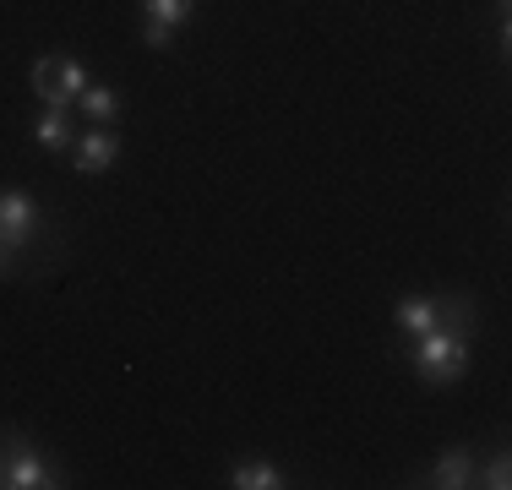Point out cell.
<instances>
[{"label": "cell", "instance_id": "obj_10", "mask_svg": "<svg viewBox=\"0 0 512 490\" xmlns=\"http://www.w3.org/2000/svg\"><path fill=\"white\" fill-rule=\"evenodd\" d=\"M77 109H82V120H88V126H115V115H120V93H115V88H104V82H88V88L77 93Z\"/></svg>", "mask_w": 512, "mask_h": 490}, {"label": "cell", "instance_id": "obj_11", "mask_svg": "<svg viewBox=\"0 0 512 490\" xmlns=\"http://www.w3.org/2000/svg\"><path fill=\"white\" fill-rule=\"evenodd\" d=\"M229 485H235V490H278V485H289V480H284V469H278V463H267V458H246V463H235Z\"/></svg>", "mask_w": 512, "mask_h": 490}, {"label": "cell", "instance_id": "obj_9", "mask_svg": "<svg viewBox=\"0 0 512 490\" xmlns=\"http://www.w3.org/2000/svg\"><path fill=\"white\" fill-rule=\"evenodd\" d=\"M393 322L404 327L409 338L431 333V327H436V294H404V300L393 305Z\"/></svg>", "mask_w": 512, "mask_h": 490}, {"label": "cell", "instance_id": "obj_5", "mask_svg": "<svg viewBox=\"0 0 512 490\" xmlns=\"http://www.w3.org/2000/svg\"><path fill=\"white\" fill-rule=\"evenodd\" d=\"M197 0H142V44L148 49H169L175 33L191 22Z\"/></svg>", "mask_w": 512, "mask_h": 490}, {"label": "cell", "instance_id": "obj_12", "mask_svg": "<svg viewBox=\"0 0 512 490\" xmlns=\"http://www.w3.org/2000/svg\"><path fill=\"white\" fill-rule=\"evenodd\" d=\"M474 485H485V490H507V485H512V458H507V447H496L491 463H485V469H474Z\"/></svg>", "mask_w": 512, "mask_h": 490}, {"label": "cell", "instance_id": "obj_2", "mask_svg": "<svg viewBox=\"0 0 512 490\" xmlns=\"http://www.w3.org/2000/svg\"><path fill=\"white\" fill-rule=\"evenodd\" d=\"M0 485L6 490H55L66 480H60V469L28 436H0Z\"/></svg>", "mask_w": 512, "mask_h": 490}, {"label": "cell", "instance_id": "obj_7", "mask_svg": "<svg viewBox=\"0 0 512 490\" xmlns=\"http://www.w3.org/2000/svg\"><path fill=\"white\" fill-rule=\"evenodd\" d=\"M474 469H480V458H474L469 447H447L442 458L431 463V480H425V485H436V490H469L474 485Z\"/></svg>", "mask_w": 512, "mask_h": 490}, {"label": "cell", "instance_id": "obj_8", "mask_svg": "<svg viewBox=\"0 0 512 490\" xmlns=\"http://www.w3.org/2000/svg\"><path fill=\"white\" fill-rule=\"evenodd\" d=\"M33 142H39L44 153H66V147L77 142V131H71V109L44 104V115L33 120Z\"/></svg>", "mask_w": 512, "mask_h": 490}, {"label": "cell", "instance_id": "obj_1", "mask_svg": "<svg viewBox=\"0 0 512 490\" xmlns=\"http://www.w3.org/2000/svg\"><path fill=\"white\" fill-rule=\"evenodd\" d=\"M469 371V338L447 333V327H431V333L414 338V376L431 387H453Z\"/></svg>", "mask_w": 512, "mask_h": 490}, {"label": "cell", "instance_id": "obj_13", "mask_svg": "<svg viewBox=\"0 0 512 490\" xmlns=\"http://www.w3.org/2000/svg\"><path fill=\"white\" fill-rule=\"evenodd\" d=\"M11 273V251H0V278H6Z\"/></svg>", "mask_w": 512, "mask_h": 490}, {"label": "cell", "instance_id": "obj_3", "mask_svg": "<svg viewBox=\"0 0 512 490\" xmlns=\"http://www.w3.org/2000/svg\"><path fill=\"white\" fill-rule=\"evenodd\" d=\"M33 93H39V104H55V109H71L77 104V93L88 88V66H82L77 55H39L33 60Z\"/></svg>", "mask_w": 512, "mask_h": 490}, {"label": "cell", "instance_id": "obj_6", "mask_svg": "<svg viewBox=\"0 0 512 490\" xmlns=\"http://www.w3.org/2000/svg\"><path fill=\"white\" fill-rule=\"evenodd\" d=\"M115 158H120V137L109 126H88V131H77V142H71V164H77V175H104Z\"/></svg>", "mask_w": 512, "mask_h": 490}, {"label": "cell", "instance_id": "obj_4", "mask_svg": "<svg viewBox=\"0 0 512 490\" xmlns=\"http://www.w3.org/2000/svg\"><path fill=\"white\" fill-rule=\"evenodd\" d=\"M44 235V207L33 202L28 191H17V186H6L0 191V251H28L33 240Z\"/></svg>", "mask_w": 512, "mask_h": 490}]
</instances>
